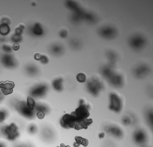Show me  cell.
I'll return each mask as SVG.
<instances>
[{
    "label": "cell",
    "mask_w": 153,
    "mask_h": 147,
    "mask_svg": "<svg viewBox=\"0 0 153 147\" xmlns=\"http://www.w3.org/2000/svg\"><path fill=\"white\" fill-rule=\"evenodd\" d=\"M87 87L88 90L91 93L96 95L101 90L102 86L100 81L94 79L88 81Z\"/></svg>",
    "instance_id": "obj_7"
},
{
    "label": "cell",
    "mask_w": 153,
    "mask_h": 147,
    "mask_svg": "<svg viewBox=\"0 0 153 147\" xmlns=\"http://www.w3.org/2000/svg\"><path fill=\"white\" fill-rule=\"evenodd\" d=\"M6 114L4 111L0 110V124L2 123L6 119Z\"/></svg>",
    "instance_id": "obj_21"
},
{
    "label": "cell",
    "mask_w": 153,
    "mask_h": 147,
    "mask_svg": "<svg viewBox=\"0 0 153 147\" xmlns=\"http://www.w3.org/2000/svg\"><path fill=\"white\" fill-rule=\"evenodd\" d=\"M128 42L129 46L133 50L139 51L146 46L147 41L146 38L143 35L135 34L129 37Z\"/></svg>",
    "instance_id": "obj_3"
},
{
    "label": "cell",
    "mask_w": 153,
    "mask_h": 147,
    "mask_svg": "<svg viewBox=\"0 0 153 147\" xmlns=\"http://www.w3.org/2000/svg\"><path fill=\"white\" fill-rule=\"evenodd\" d=\"M135 138V140L138 143H141L144 141L145 138V136L143 132H139L136 134Z\"/></svg>",
    "instance_id": "obj_18"
},
{
    "label": "cell",
    "mask_w": 153,
    "mask_h": 147,
    "mask_svg": "<svg viewBox=\"0 0 153 147\" xmlns=\"http://www.w3.org/2000/svg\"><path fill=\"white\" fill-rule=\"evenodd\" d=\"M47 89L48 87L46 85L41 84L33 88L30 91V94L34 97H42L45 94Z\"/></svg>",
    "instance_id": "obj_9"
},
{
    "label": "cell",
    "mask_w": 153,
    "mask_h": 147,
    "mask_svg": "<svg viewBox=\"0 0 153 147\" xmlns=\"http://www.w3.org/2000/svg\"><path fill=\"white\" fill-rule=\"evenodd\" d=\"M0 147H7V146L5 143L0 141Z\"/></svg>",
    "instance_id": "obj_26"
},
{
    "label": "cell",
    "mask_w": 153,
    "mask_h": 147,
    "mask_svg": "<svg viewBox=\"0 0 153 147\" xmlns=\"http://www.w3.org/2000/svg\"><path fill=\"white\" fill-rule=\"evenodd\" d=\"M20 135L18 127L15 124L0 125V137L13 141L18 139Z\"/></svg>",
    "instance_id": "obj_1"
},
{
    "label": "cell",
    "mask_w": 153,
    "mask_h": 147,
    "mask_svg": "<svg viewBox=\"0 0 153 147\" xmlns=\"http://www.w3.org/2000/svg\"><path fill=\"white\" fill-rule=\"evenodd\" d=\"M63 79L61 78L55 80L53 83V85L54 89L58 91H61L63 89L62 83Z\"/></svg>",
    "instance_id": "obj_11"
},
{
    "label": "cell",
    "mask_w": 153,
    "mask_h": 147,
    "mask_svg": "<svg viewBox=\"0 0 153 147\" xmlns=\"http://www.w3.org/2000/svg\"><path fill=\"white\" fill-rule=\"evenodd\" d=\"M76 78L78 81L82 83L86 81V77L85 74L83 73H80L77 75Z\"/></svg>",
    "instance_id": "obj_19"
},
{
    "label": "cell",
    "mask_w": 153,
    "mask_h": 147,
    "mask_svg": "<svg viewBox=\"0 0 153 147\" xmlns=\"http://www.w3.org/2000/svg\"><path fill=\"white\" fill-rule=\"evenodd\" d=\"M17 110L23 116L28 118H31L34 115V110H30L25 102H20L17 105Z\"/></svg>",
    "instance_id": "obj_6"
},
{
    "label": "cell",
    "mask_w": 153,
    "mask_h": 147,
    "mask_svg": "<svg viewBox=\"0 0 153 147\" xmlns=\"http://www.w3.org/2000/svg\"><path fill=\"white\" fill-rule=\"evenodd\" d=\"M25 28V26L23 25H20V26L17 28L15 30V34L21 36L23 33V30Z\"/></svg>",
    "instance_id": "obj_20"
},
{
    "label": "cell",
    "mask_w": 153,
    "mask_h": 147,
    "mask_svg": "<svg viewBox=\"0 0 153 147\" xmlns=\"http://www.w3.org/2000/svg\"><path fill=\"white\" fill-rule=\"evenodd\" d=\"M35 109L38 112H41L45 113L48 111V108L46 106L40 104H36Z\"/></svg>",
    "instance_id": "obj_15"
},
{
    "label": "cell",
    "mask_w": 153,
    "mask_h": 147,
    "mask_svg": "<svg viewBox=\"0 0 153 147\" xmlns=\"http://www.w3.org/2000/svg\"><path fill=\"white\" fill-rule=\"evenodd\" d=\"M76 121L73 116L68 114L65 115L61 120L62 127L65 128H74Z\"/></svg>",
    "instance_id": "obj_8"
},
{
    "label": "cell",
    "mask_w": 153,
    "mask_h": 147,
    "mask_svg": "<svg viewBox=\"0 0 153 147\" xmlns=\"http://www.w3.org/2000/svg\"><path fill=\"white\" fill-rule=\"evenodd\" d=\"M20 46L18 44H15L13 46V50L15 51H17L20 48Z\"/></svg>",
    "instance_id": "obj_25"
},
{
    "label": "cell",
    "mask_w": 153,
    "mask_h": 147,
    "mask_svg": "<svg viewBox=\"0 0 153 147\" xmlns=\"http://www.w3.org/2000/svg\"><path fill=\"white\" fill-rule=\"evenodd\" d=\"M45 113L41 112H38L37 113L38 117L40 119L43 118L45 116Z\"/></svg>",
    "instance_id": "obj_23"
},
{
    "label": "cell",
    "mask_w": 153,
    "mask_h": 147,
    "mask_svg": "<svg viewBox=\"0 0 153 147\" xmlns=\"http://www.w3.org/2000/svg\"><path fill=\"white\" fill-rule=\"evenodd\" d=\"M10 31V28L8 23H3L0 25V34L5 36L8 35Z\"/></svg>",
    "instance_id": "obj_12"
},
{
    "label": "cell",
    "mask_w": 153,
    "mask_h": 147,
    "mask_svg": "<svg viewBox=\"0 0 153 147\" xmlns=\"http://www.w3.org/2000/svg\"><path fill=\"white\" fill-rule=\"evenodd\" d=\"M59 147L58 146V147Z\"/></svg>",
    "instance_id": "obj_30"
},
{
    "label": "cell",
    "mask_w": 153,
    "mask_h": 147,
    "mask_svg": "<svg viewBox=\"0 0 153 147\" xmlns=\"http://www.w3.org/2000/svg\"><path fill=\"white\" fill-rule=\"evenodd\" d=\"M97 32L101 37L107 39L115 38L118 34L116 29L110 25H105L100 27L98 29Z\"/></svg>",
    "instance_id": "obj_4"
},
{
    "label": "cell",
    "mask_w": 153,
    "mask_h": 147,
    "mask_svg": "<svg viewBox=\"0 0 153 147\" xmlns=\"http://www.w3.org/2000/svg\"><path fill=\"white\" fill-rule=\"evenodd\" d=\"M61 147H70V146L68 145L66 146L64 144L62 143L61 145Z\"/></svg>",
    "instance_id": "obj_28"
},
{
    "label": "cell",
    "mask_w": 153,
    "mask_h": 147,
    "mask_svg": "<svg viewBox=\"0 0 153 147\" xmlns=\"http://www.w3.org/2000/svg\"><path fill=\"white\" fill-rule=\"evenodd\" d=\"M34 33L37 35H41L43 33L41 26L39 23H37L34 25L33 29Z\"/></svg>",
    "instance_id": "obj_16"
},
{
    "label": "cell",
    "mask_w": 153,
    "mask_h": 147,
    "mask_svg": "<svg viewBox=\"0 0 153 147\" xmlns=\"http://www.w3.org/2000/svg\"><path fill=\"white\" fill-rule=\"evenodd\" d=\"M34 128L33 126H32L30 128V130L32 131L33 130V129H34Z\"/></svg>",
    "instance_id": "obj_29"
},
{
    "label": "cell",
    "mask_w": 153,
    "mask_h": 147,
    "mask_svg": "<svg viewBox=\"0 0 153 147\" xmlns=\"http://www.w3.org/2000/svg\"><path fill=\"white\" fill-rule=\"evenodd\" d=\"M42 55L40 53H37L35 54L34 56V59L37 61H40Z\"/></svg>",
    "instance_id": "obj_24"
},
{
    "label": "cell",
    "mask_w": 153,
    "mask_h": 147,
    "mask_svg": "<svg viewBox=\"0 0 153 147\" xmlns=\"http://www.w3.org/2000/svg\"><path fill=\"white\" fill-rule=\"evenodd\" d=\"M110 109L117 112H119L122 108V103L120 98L115 94H112L110 96Z\"/></svg>",
    "instance_id": "obj_5"
},
{
    "label": "cell",
    "mask_w": 153,
    "mask_h": 147,
    "mask_svg": "<svg viewBox=\"0 0 153 147\" xmlns=\"http://www.w3.org/2000/svg\"><path fill=\"white\" fill-rule=\"evenodd\" d=\"M40 61L41 63L43 64H47L48 62V58L45 55H42V56Z\"/></svg>",
    "instance_id": "obj_22"
},
{
    "label": "cell",
    "mask_w": 153,
    "mask_h": 147,
    "mask_svg": "<svg viewBox=\"0 0 153 147\" xmlns=\"http://www.w3.org/2000/svg\"><path fill=\"white\" fill-rule=\"evenodd\" d=\"M107 56L111 61L113 63L117 58V55L116 53L112 51H109L107 53Z\"/></svg>",
    "instance_id": "obj_17"
},
{
    "label": "cell",
    "mask_w": 153,
    "mask_h": 147,
    "mask_svg": "<svg viewBox=\"0 0 153 147\" xmlns=\"http://www.w3.org/2000/svg\"><path fill=\"white\" fill-rule=\"evenodd\" d=\"M27 105L29 108L32 110H34L36 105L35 102L31 96H29L27 97Z\"/></svg>",
    "instance_id": "obj_14"
},
{
    "label": "cell",
    "mask_w": 153,
    "mask_h": 147,
    "mask_svg": "<svg viewBox=\"0 0 153 147\" xmlns=\"http://www.w3.org/2000/svg\"><path fill=\"white\" fill-rule=\"evenodd\" d=\"M89 106L86 104L84 101L81 99L80 101L79 107L71 115L76 122H80L84 121L89 116Z\"/></svg>",
    "instance_id": "obj_2"
},
{
    "label": "cell",
    "mask_w": 153,
    "mask_h": 147,
    "mask_svg": "<svg viewBox=\"0 0 153 147\" xmlns=\"http://www.w3.org/2000/svg\"><path fill=\"white\" fill-rule=\"evenodd\" d=\"M75 140L77 143L78 145L81 144L85 147H86L88 145L89 141L86 139L81 137L76 136L75 137Z\"/></svg>",
    "instance_id": "obj_13"
},
{
    "label": "cell",
    "mask_w": 153,
    "mask_h": 147,
    "mask_svg": "<svg viewBox=\"0 0 153 147\" xmlns=\"http://www.w3.org/2000/svg\"><path fill=\"white\" fill-rule=\"evenodd\" d=\"M15 86V83L13 82L7 81L0 82V88L2 93L6 95L13 92Z\"/></svg>",
    "instance_id": "obj_10"
},
{
    "label": "cell",
    "mask_w": 153,
    "mask_h": 147,
    "mask_svg": "<svg viewBox=\"0 0 153 147\" xmlns=\"http://www.w3.org/2000/svg\"><path fill=\"white\" fill-rule=\"evenodd\" d=\"M67 34V32L66 31H63L61 33V36L63 37H66Z\"/></svg>",
    "instance_id": "obj_27"
}]
</instances>
